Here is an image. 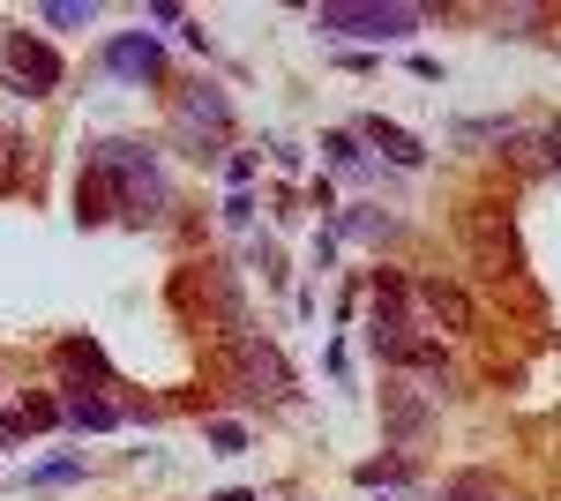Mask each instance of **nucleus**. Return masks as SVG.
I'll use <instances>...</instances> for the list:
<instances>
[{
	"mask_svg": "<svg viewBox=\"0 0 561 501\" xmlns=\"http://www.w3.org/2000/svg\"><path fill=\"white\" fill-rule=\"evenodd\" d=\"M98 172L121 187L128 217H165V172L142 143H98Z\"/></svg>",
	"mask_w": 561,
	"mask_h": 501,
	"instance_id": "obj_1",
	"label": "nucleus"
},
{
	"mask_svg": "<svg viewBox=\"0 0 561 501\" xmlns=\"http://www.w3.org/2000/svg\"><path fill=\"white\" fill-rule=\"evenodd\" d=\"M240 375L255 382V397H293V375H285V360L270 344H248L240 337Z\"/></svg>",
	"mask_w": 561,
	"mask_h": 501,
	"instance_id": "obj_6",
	"label": "nucleus"
},
{
	"mask_svg": "<svg viewBox=\"0 0 561 501\" xmlns=\"http://www.w3.org/2000/svg\"><path fill=\"white\" fill-rule=\"evenodd\" d=\"M337 225H345L352 240H367V248H382V240H397V217H382L375 203H352V209H337Z\"/></svg>",
	"mask_w": 561,
	"mask_h": 501,
	"instance_id": "obj_8",
	"label": "nucleus"
},
{
	"mask_svg": "<svg viewBox=\"0 0 561 501\" xmlns=\"http://www.w3.org/2000/svg\"><path fill=\"white\" fill-rule=\"evenodd\" d=\"M60 360H68V367H83V375H105V352H98L90 337H68V344H60Z\"/></svg>",
	"mask_w": 561,
	"mask_h": 501,
	"instance_id": "obj_16",
	"label": "nucleus"
},
{
	"mask_svg": "<svg viewBox=\"0 0 561 501\" xmlns=\"http://www.w3.org/2000/svg\"><path fill=\"white\" fill-rule=\"evenodd\" d=\"M547 158H554V166H561V121L547 127Z\"/></svg>",
	"mask_w": 561,
	"mask_h": 501,
	"instance_id": "obj_21",
	"label": "nucleus"
},
{
	"mask_svg": "<svg viewBox=\"0 0 561 501\" xmlns=\"http://www.w3.org/2000/svg\"><path fill=\"white\" fill-rule=\"evenodd\" d=\"M412 479V464L404 457H375V464H359V487H404Z\"/></svg>",
	"mask_w": 561,
	"mask_h": 501,
	"instance_id": "obj_13",
	"label": "nucleus"
},
{
	"mask_svg": "<svg viewBox=\"0 0 561 501\" xmlns=\"http://www.w3.org/2000/svg\"><path fill=\"white\" fill-rule=\"evenodd\" d=\"M359 143H375L389 166H404V172L427 166V143H420V135H404L397 121H382V113H367V121H359Z\"/></svg>",
	"mask_w": 561,
	"mask_h": 501,
	"instance_id": "obj_5",
	"label": "nucleus"
},
{
	"mask_svg": "<svg viewBox=\"0 0 561 501\" xmlns=\"http://www.w3.org/2000/svg\"><path fill=\"white\" fill-rule=\"evenodd\" d=\"M53 419H60L53 397H23V412H8L0 426H8V434H31V426H53Z\"/></svg>",
	"mask_w": 561,
	"mask_h": 501,
	"instance_id": "obj_12",
	"label": "nucleus"
},
{
	"mask_svg": "<svg viewBox=\"0 0 561 501\" xmlns=\"http://www.w3.org/2000/svg\"><path fill=\"white\" fill-rule=\"evenodd\" d=\"M420 299H427V307L442 315V322H449V330H472V299L457 293V285H442V277H427V285H420Z\"/></svg>",
	"mask_w": 561,
	"mask_h": 501,
	"instance_id": "obj_9",
	"label": "nucleus"
},
{
	"mask_svg": "<svg viewBox=\"0 0 561 501\" xmlns=\"http://www.w3.org/2000/svg\"><path fill=\"white\" fill-rule=\"evenodd\" d=\"M105 68L113 76H135V83H158L165 76V45L158 38H113L105 45Z\"/></svg>",
	"mask_w": 561,
	"mask_h": 501,
	"instance_id": "obj_4",
	"label": "nucleus"
},
{
	"mask_svg": "<svg viewBox=\"0 0 561 501\" xmlns=\"http://www.w3.org/2000/svg\"><path fill=\"white\" fill-rule=\"evenodd\" d=\"M314 23L330 38H359V45H404L420 31V8H375V0H330L314 8Z\"/></svg>",
	"mask_w": 561,
	"mask_h": 501,
	"instance_id": "obj_2",
	"label": "nucleus"
},
{
	"mask_svg": "<svg viewBox=\"0 0 561 501\" xmlns=\"http://www.w3.org/2000/svg\"><path fill=\"white\" fill-rule=\"evenodd\" d=\"M8 76L23 83V98H45V90H60V53L45 38H31V31H15L8 38Z\"/></svg>",
	"mask_w": 561,
	"mask_h": 501,
	"instance_id": "obj_3",
	"label": "nucleus"
},
{
	"mask_svg": "<svg viewBox=\"0 0 561 501\" xmlns=\"http://www.w3.org/2000/svg\"><path fill=\"white\" fill-rule=\"evenodd\" d=\"M187 127H210V135H225V127H232V105H225L217 90H187Z\"/></svg>",
	"mask_w": 561,
	"mask_h": 501,
	"instance_id": "obj_10",
	"label": "nucleus"
},
{
	"mask_svg": "<svg viewBox=\"0 0 561 501\" xmlns=\"http://www.w3.org/2000/svg\"><path fill=\"white\" fill-rule=\"evenodd\" d=\"M255 217V203H248V187H232V203H225V225H248Z\"/></svg>",
	"mask_w": 561,
	"mask_h": 501,
	"instance_id": "obj_19",
	"label": "nucleus"
},
{
	"mask_svg": "<svg viewBox=\"0 0 561 501\" xmlns=\"http://www.w3.org/2000/svg\"><path fill=\"white\" fill-rule=\"evenodd\" d=\"M442 501H502V494H486V487H449Z\"/></svg>",
	"mask_w": 561,
	"mask_h": 501,
	"instance_id": "obj_20",
	"label": "nucleus"
},
{
	"mask_svg": "<svg viewBox=\"0 0 561 501\" xmlns=\"http://www.w3.org/2000/svg\"><path fill=\"white\" fill-rule=\"evenodd\" d=\"M60 419L83 426V434H105V426H121V405H105V397H90V389H68V397H60Z\"/></svg>",
	"mask_w": 561,
	"mask_h": 501,
	"instance_id": "obj_7",
	"label": "nucleus"
},
{
	"mask_svg": "<svg viewBox=\"0 0 561 501\" xmlns=\"http://www.w3.org/2000/svg\"><path fill=\"white\" fill-rule=\"evenodd\" d=\"M427 426V405L420 397H389V434H420Z\"/></svg>",
	"mask_w": 561,
	"mask_h": 501,
	"instance_id": "obj_14",
	"label": "nucleus"
},
{
	"mask_svg": "<svg viewBox=\"0 0 561 501\" xmlns=\"http://www.w3.org/2000/svg\"><path fill=\"white\" fill-rule=\"evenodd\" d=\"M322 158L345 172V180H359V172H367V150H359V135H322Z\"/></svg>",
	"mask_w": 561,
	"mask_h": 501,
	"instance_id": "obj_11",
	"label": "nucleus"
},
{
	"mask_svg": "<svg viewBox=\"0 0 561 501\" xmlns=\"http://www.w3.org/2000/svg\"><path fill=\"white\" fill-rule=\"evenodd\" d=\"M217 501H248V494H217Z\"/></svg>",
	"mask_w": 561,
	"mask_h": 501,
	"instance_id": "obj_22",
	"label": "nucleus"
},
{
	"mask_svg": "<svg viewBox=\"0 0 561 501\" xmlns=\"http://www.w3.org/2000/svg\"><path fill=\"white\" fill-rule=\"evenodd\" d=\"M0 442H8V426H0Z\"/></svg>",
	"mask_w": 561,
	"mask_h": 501,
	"instance_id": "obj_23",
	"label": "nucleus"
},
{
	"mask_svg": "<svg viewBox=\"0 0 561 501\" xmlns=\"http://www.w3.org/2000/svg\"><path fill=\"white\" fill-rule=\"evenodd\" d=\"M68 479H83V464H76V457H53V464L31 471V487H68Z\"/></svg>",
	"mask_w": 561,
	"mask_h": 501,
	"instance_id": "obj_17",
	"label": "nucleus"
},
{
	"mask_svg": "<svg viewBox=\"0 0 561 501\" xmlns=\"http://www.w3.org/2000/svg\"><path fill=\"white\" fill-rule=\"evenodd\" d=\"M210 442H217V457H240V449H248V434H240L232 419H217V426H210Z\"/></svg>",
	"mask_w": 561,
	"mask_h": 501,
	"instance_id": "obj_18",
	"label": "nucleus"
},
{
	"mask_svg": "<svg viewBox=\"0 0 561 501\" xmlns=\"http://www.w3.org/2000/svg\"><path fill=\"white\" fill-rule=\"evenodd\" d=\"M45 23H60V31H83V23H98V8H90V0H53V8H45Z\"/></svg>",
	"mask_w": 561,
	"mask_h": 501,
	"instance_id": "obj_15",
	"label": "nucleus"
}]
</instances>
